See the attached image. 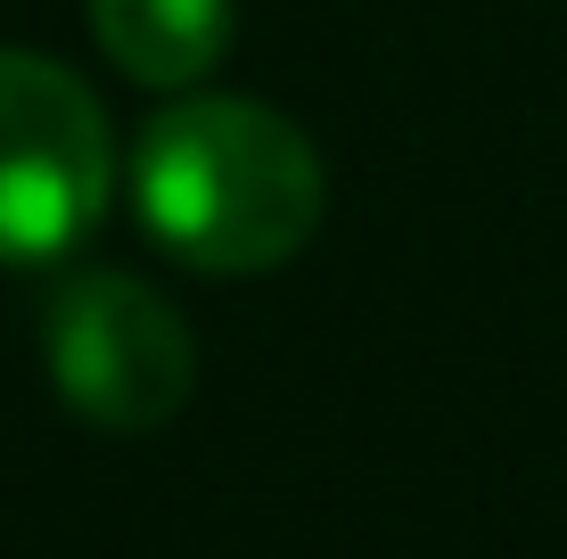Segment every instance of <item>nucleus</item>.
<instances>
[{
	"mask_svg": "<svg viewBox=\"0 0 567 559\" xmlns=\"http://www.w3.org/2000/svg\"><path fill=\"white\" fill-rule=\"evenodd\" d=\"M132 215L173 263L214 280L280 272L329 215L321 148L264 100L156 107L132 141Z\"/></svg>",
	"mask_w": 567,
	"mask_h": 559,
	"instance_id": "nucleus-1",
	"label": "nucleus"
},
{
	"mask_svg": "<svg viewBox=\"0 0 567 559\" xmlns=\"http://www.w3.org/2000/svg\"><path fill=\"white\" fill-rule=\"evenodd\" d=\"M115 206L107 107L58 58L0 50V263H58Z\"/></svg>",
	"mask_w": 567,
	"mask_h": 559,
	"instance_id": "nucleus-2",
	"label": "nucleus"
},
{
	"mask_svg": "<svg viewBox=\"0 0 567 559\" xmlns=\"http://www.w3.org/2000/svg\"><path fill=\"white\" fill-rule=\"evenodd\" d=\"M42 362L50 387L107 436H148L198 387V338L156 297L148 280L124 272H74L42 313Z\"/></svg>",
	"mask_w": 567,
	"mask_h": 559,
	"instance_id": "nucleus-3",
	"label": "nucleus"
},
{
	"mask_svg": "<svg viewBox=\"0 0 567 559\" xmlns=\"http://www.w3.org/2000/svg\"><path fill=\"white\" fill-rule=\"evenodd\" d=\"M230 25L239 9L230 0H91V33L132 83L148 91H189L223 66Z\"/></svg>",
	"mask_w": 567,
	"mask_h": 559,
	"instance_id": "nucleus-4",
	"label": "nucleus"
}]
</instances>
